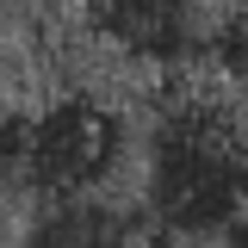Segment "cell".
Instances as JSON below:
<instances>
[{
  "label": "cell",
  "mask_w": 248,
  "mask_h": 248,
  "mask_svg": "<svg viewBox=\"0 0 248 248\" xmlns=\"http://www.w3.org/2000/svg\"><path fill=\"white\" fill-rule=\"evenodd\" d=\"M137 174V205L168 242H217L248 205V106L217 81L168 87L143 130Z\"/></svg>",
  "instance_id": "obj_1"
},
{
  "label": "cell",
  "mask_w": 248,
  "mask_h": 248,
  "mask_svg": "<svg viewBox=\"0 0 248 248\" xmlns=\"http://www.w3.org/2000/svg\"><path fill=\"white\" fill-rule=\"evenodd\" d=\"M124 161V124L93 93H62L19 118V192L56 199V192H93L112 186Z\"/></svg>",
  "instance_id": "obj_2"
},
{
  "label": "cell",
  "mask_w": 248,
  "mask_h": 248,
  "mask_svg": "<svg viewBox=\"0 0 248 248\" xmlns=\"http://www.w3.org/2000/svg\"><path fill=\"white\" fill-rule=\"evenodd\" d=\"M19 248H174V242L149 223L137 199H124L118 186H93V192L31 199L19 217Z\"/></svg>",
  "instance_id": "obj_3"
},
{
  "label": "cell",
  "mask_w": 248,
  "mask_h": 248,
  "mask_svg": "<svg viewBox=\"0 0 248 248\" xmlns=\"http://www.w3.org/2000/svg\"><path fill=\"white\" fill-rule=\"evenodd\" d=\"M81 25L118 56L155 68H174L186 50H199L192 0H81Z\"/></svg>",
  "instance_id": "obj_4"
},
{
  "label": "cell",
  "mask_w": 248,
  "mask_h": 248,
  "mask_svg": "<svg viewBox=\"0 0 248 248\" xmlns=\"http://www.w3.org/2000/svg\"><path fill=\"white\" fill-rule=\"evenodd\" d=\"M211 248H248V205L236 211V223H230V230H223V236H217Z\"/></svg>",
  "instance_id": "obj_5"
},
{
  "label": "cell",
  "mask_w": 248,
  "mask_h": 248,
  "mask_svg": "<svg viewBox=\"0 0 248 248\" xmlns=\"http://www.w3.org/2000/svg\"><path fill=\"white\" fill-rule=\"evenodd\" d=\"M0 186H6V180H0Z\"/></svg>",
  "instance_id": "obj_6"
}]
</instances>
